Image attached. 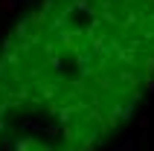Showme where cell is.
Here are the masks:
<instances>
[{"label":"cell","mask_w":154,"mask_h":151,"mask_svg":"<svg viewBox=\"0 0 154 151\" xmlns=\"http://www.w3.org/2000/svg\"><path fill=\"white\" fill-rule=\"evenodd\" d=\"M154 90V0H38L0 38V151H96Z\"/></svg>","instance_id":"cell-1"}]
</instances>
